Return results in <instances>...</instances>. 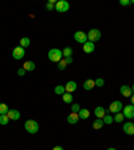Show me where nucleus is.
Here are the masks:
<instances>
[{
  "label": "nucleus",
  "instance_id": "39",
  "mask_svg": "<svg viewBox=\"0 0 134 150\" xmlns=\"http://www.w3.org/2000/svg\"><path fill=\"white\" fill-rule=\"evenodd\" d=\"M130 1H131V4H134V0H130Z\"/></svg>",
  "mask_w": 134,
  "mask_h": 150
},
{
  "label": "nucleus",
  "instance_id": "38",
  "mask_svg": "<svg viewBox=\"0 0 134 150\" xmlns=\"http://www.w3.org/2000/svg\"><path fill=\"white\" fill-rule=\"evenodd\" d=\"M131 91H133V93H134V84H133V86H131Z\"/></svg>",
  "mask_w": 134,
  "mask_h": 150
},
{
  "label": "nucleus",
  "instance_id": "34",
  "mask_svg": "<svg viewBox=\"0 0 134 150\" xmlns=\"http://www.w3.org/2000/svg\"><path fill=\"white\" fill-rule=\"evenodd\" d=\"M66 60H67V64H71V63H72V58H71V56L66 58Z\"/></svg>",
  "mask_w": 134,
  "mask_h": 150
},
{
  "label": "nucleus",
  "instance_id": "8",
  "mask_svg": "<svg viewBox=\"0 0 134 150\" xmlns=\"http://www.w3.org/2000/svg\"><path fill=\"white\" fill-rule=\"evenodd\" d=\"M122 114L125 115V118H134V106L133 105H128V106H123L122 109Z\"/></svg>",
  "mask_w": 134,
  "mask_h": 150
},
{
  "label": "nucleus",
  "instance_id": "7",
  "mask_svg": "<svg viewBox=\"0 0 134 150\" xmlns=\"http://www.w3.org/2000/svg\"><path fill=\"white\" fill-rule=\"evenodd\" d=\"M74 39L78 42V43H82V44H84L86 42L89 40V39H87V34H86V32H83V31H77V32H75V34H74Z\"/></svg>",
  "mask_w": 134,
  "mask_h": 150
},
{
  "label": "nucleus",
  "instance_id": "29",
  "mask_svg": "<svg viewBox=\"0 0 134 150\" xmlns=\"http://www.w3.org/2000/svg\"><path fill=\"white\" fill-rule=\"evenodd\" d=\"M66 67H67V60H66V58H65V59H62L58 63V70H65Z\"/></svg>",
  "mask_w": 134,
  "mask_h": 150
},
{
  "label": "nucleus",
  "instance_id": "27",
  "mask_svg": "<svg viewBox=\"0 0 134 150\" xmlns=\"http://www.w3.org/2000/svg\"><path fill=\"white\" fill-rule=\"evenodd\" d=\"M46 8L48 9V11H54V9H55V0H50V1H47Z\"/></svg>",
  "mask_w": 134,
  "mask_h": 150
},
{
  "label": "nucleus",
  "instance_id": "15",
  "mask_svg": "<svg viewBox=\"0 0 134 150\" xmlns=\"http://www.w3.org/2000/svg\"><path fill=\"white\" fill-rule=\"evenodd\" d=\"M94 50H95V46H94V43H91V42H86V43L83 44V51L86 54H91L94 52Z\"/></svg>",
  "mask_w": 134,
  "mask_h": 150
},
{
  "label": "nucleus",
  "instance_id": "10",
  "mask_svg": "<svg viewBox=\"0 0 134 150\" xmlns=\"http://www.w3.org/2000/svg\"><path fill=\"white\" fill-rule=\"evenodd\" d=\"M123 133L128 135H133L134 134V123L133 122H126L125 125H123Z\"/></svg>",
  "mask_w": 134,
  "mask_h": 150
},
{
  "label": "nucleus",
  "instance_id": "4",
  "mask_svg": "<svg viewBox=\"0 0 134 150\" xmlns=\"http://www.w3.org/2000/svg\"><path fill=\"white\" fill-rule=\"evenodd\" d=\"M69 9H70V4L66 0H59V1L55 3V11H58V12L63 13V12H67Z\"/></svg>",
  "mask_w": 134,
  "mask_h": 150
},
{
  "label": "nucleus",
  "instance_id": "18",
  "mask_svg": "<svg viewBox=\"0 0 134 150\" xmlns=\"http://www.w3.org/2000/svg\"><path fill=\"white\" fill-rule=\"evenodd\" d=\"M103 125H105V123H103L102 119L97 118L95 121L93 122V129H94V130H101V129L103 127Z\"/></svg>",
  "mask_w": 134,
  "mask_h": 150
},
{
  "label": "nucleus",
  "instance_id": "26",
  "mask_svg": "<svg viewBox=\"0 0 134 150\" xmlns=\"http://www.w3.org/2000/svg\"><path fill=\"white\" fill-rule=\"evenodd\" d=\"M62 52H63V56H65V58H69V56L72 55V48L71 47H66Z\"/></svg>",
  "mask_w": 134,
  "mask_h": 150
},
{
  "label": "nucleus",
  "instance_id": "5",
  "mask_svg": "<svg viewBox=\"0 0 134 150\" xmlns=\"http://www.w3.org/2000/svg\"><path fill=\"white\" fill-rule=\"evenodd\" d=\"M123 109V103L121 102V100H114V102L110 103V107H109V114L110 112H114V114H117V112H121V110Z\"/></svg>",
  "mask_w": 134,
  "mask_h": 150
},
{
  "label": "nucleus",
  "instance_id": "1",
  "mask_svg": "<svg viewBox=\"0 0 134 150\" xmlns=\"http://www.w3.org/2000/svg\"><path fill=\"white\" fill-rule=\"evenodd\" d=\"M47 56H48V59H50L51 62L59 63L60 60L63 59V52H62V50H59V48H52V50L48 51Z\"/></svg>",
  "mask_w": 134,
  "mask_h": 150
},
{
  "label": "nucleus",
  "instance_id": "6",
  "mask_svg": "<svg viewBox=\"0 0 134 150\" xmlns=\"http://www.w3.org/2000/svg\"><path fill=\"white\" fill-rule=\"evenodd\" d=\"M24 55H26V51H24V48L23 47H15L12 50V56H13V59H16V60H20L22 58H24Z\"/></svg>",
  "mask_w": 134,
  "mask_h": 150
},
{
  "label": "nucleus",
  "instance_id": "12",
  "mask_svg": "<svg viewBox=\"0 0 134 150\" xmlns=\"http://www.w3.org/2000/svg\"><path fill=\"white\" fill-rule=\"evenodd\" d=\"M121 94L123 95V97H126V98H130L131 95H133V91H131V87H130V86H126V84L121 86Z\"/></svg>",
  "mask_w": 134,
  "mask_h": 150
},
{
  "label": "nucleus",
  "instance_id": "36",
  "mask_svg": "<svg viewBox=\"0 0 134 150\" xmlns=\"http://www.w3.org/2000/svg\"><path fill=\"white\" fill-rule=\"evenodd\" d=\"M131 103H130V105H133V106H134V94H133V95H131Z\"/></svg>",
  "mask_w": 134,
  "mask_h": 150
},
{
  "label": "nucleus",
  "instance_id": "21",
  "mask_svg": "<svg viewBox=\"0 0 134 150\" xmlns=\"http://www.w3.org/2000/svg\"><path fill=\"white\" fill-rule=\"evenodd\" d=\"M103 123H106V125H111L113 122H114V117H111L110 114H106V115L102 118Z\"/></svg>",
  "mask_w": 134,
  "mask_h": 150
},
{
  "label": "nucleus",
  "instance_id": "14",
  "mask_svg": "<svg viewBox=\"0 0 134 150\" xmlns=\"http://www.w3.org/2000/svg\"><path fill=\"white\" fill-rule=\"evenodd\" d=\"M79 115L77 114V112H71L70 115H67V122H69L70 125H75V123H78V121H79Z\"/></svg>",
  "mask_w": 134,
  "mask_h": 150
},
{
  "label": "nucleus",
  "instance_id": "23",
  "mask_svg": "<svg viewBox=\"0 0 134 150\" xmlns=\"http://www.w3.org/2000/svg\"><path fill=\"white\" fill-rule=\"evenodd\" d=\"M54 93H55L56 95H63V94L66 93L65 86H56V87L54 88Z\"/></svg>",
  "mask_w": 134,
  "mask_h": 150
},
{
  "label": "nucleus",
  "instance_id": "28",
  "mask_svg": "<svg viewBox=\"0 0 134 150\" xmlns=\"http://www.w3.org/2000/svg\"><path fill=\"white\" fill-rule=\"evenodd\" d=\"M8 122H9V118L7 117V114H4V115H0V125L6 126Z\"/></svg>",
  "mask_w": 134,
  "mask_h": 150
},
{
  "label": "nucleus",
  "instance_id": "20",
  "mask_svg": "<svg viewBox=\"0 0 134 150\" xmlns=\"http://www.w3.org/2000/svg\"><path fill=\"white\" fill-rule=\"evenodd\" d=\"M62 98H63V102H65V103H71L72 99H74V97H72L70 93H65L62 95Z\"/></svg>",
  "mask_w": 134,
  "mask_h": 150
},
{
  "label": "nucleus",
  "instance_id": "37",
  "mask_svg": "<svg viewBox=\"0 0 134 150\" xmlns=\"http://www.w3.org/2000/svg\"><path fill=\"white\" fill-rule=\"evenodd\" d=\"M107 150H117V149H114V147H109Z\"/></svg>",
  "mask_w": 134,
  "mask_h": 150
},
{
  "label": "nucleus",
  "instance_id": "25",
  "mask_svg": "<svg viewBox=\"0 0 134 150\" xmlns=\"http://www.w3.org/2000/svg\"><path fill=\"white\" fill-rule=\"evenodd\" d=\"M123 119H125V115L122 112H117L116 117H114V122H117V123H121Z\"/></svg>",
  "mask_w": 134,
  "mask_h": 150
},
{
  "label": "nucleus",
  "instance_id": "30",
  "mask_svg": "<svg viewBox=\"0 0 134 150\" xmlns=\"http://www.w3.org/2000/svg\"><path fill=\"white\" fill-rule=\"evenodd\" d=\"M71 111H72V112H77V114H78V112L81 111V106H79L78 103H74V105L71 106Z\"/></svg>",
  "mask_w": 134,
  "mask_h": 150
},
{
  "label": "nucleus",
  "instance_id": "13",
  "mask_svg": "<svg viewBox=\"0 0 134 150\" xmlns=\"http://www.w3.org/2000/svg\"><path fill=\"white\" fill-rule=\"evenodd\" d=\"M94 114H95V117H97V118L102 119L103 117L106 115V110H105V107L98 106V107H95V110H94Z\"/></svg>",
  "mask_w": 134,
  "mask_h": 150
},
{
  "label": "nucleus",
  "instance_id": "2",
  "mask_svg": "<svg viewBox=\"0 0 134 150\" xmlns=\"http://www.w3.org/2000/svg\"><path fill=\"white\" fill-rule=\"evenodd\" d=\"M24 129L30 134H36L38 131H39V123L35 119H28L24 123Z\"/></svg>",
  "mask_w": 134,
  "mask_h": 150
},
{
  "label": "nucleus",
  "instance_id": "32",
  "mask_svg": "<svg viewBox=\"0 0 134 150\" xmlns=\"http://www.w3.org/2000/svg\"><path fill=\"white\" fill-rule=\"evenodd\" d=\"M119 4H121V6H123V7H126V6H130L131 1H130V0H119Z\"/></svg>",
  "mask_w": 134,
  "mask_h": 150
},
{
  "label": "nucleus",
  "instance_id": "17",
  "mask_svg": "<svg viewBox=\"0 0 134 150\" xmlns=\"http://www.w3.org/2000/svg\"><path fill=\"white\" fill-rule=\"evenodd\" d=\"M35 67H36V64H35L32 60H27V62H24V64H23V69H24L26 71H34Z\"/></svg>",
  "mask_w": 134,
  "mask_h": 150
},
{
  "label": "nucleus",
  "instance_id": "16",
  "mask_svg": "<svg viewBox=\"0 0 134 150\" xmlns=\"http://www.w3.org/2000/svg\"><path fill=\"white\" fill-rule=\"evenodd\" d=\"M95 87V81L94 79H87V81L83 82V88L84 90H93V88Z\"/></svg>",
  "mask_w": 134,
  "mask_h": 150
},
{
  "label": "nucleus",
  "instance_id": "11",
  "mask_svg": "<svg viewBox=\"0 0 134 150\" xmlns=\"http://www.w3.org/2000/svg\"><path fill=\"white\" fill-rule=\"evenodd\" d=\"M78 88V84L75 83L74 81H70V82H67V84L65 86V90H66V93H74L75 90Z\"/></svg>",
  "mask_w": 134,
  "mask_h": 150
},
{
  "label": "nucleus",
  "instance_id": "24",
  "mask_svg": "<svg viewBox=\"0 0 134 150\" xmlns=\"http://www.w3.org/2000/svg\"><path fill=\"white\" fill-rule=\"evenodd\" d=\"M8 106H7L6 103H0V115H4L8 112Z\"/></svg>",
  "mask_w": 134,
  "mask_h": 150
},
{
  "label": "nucleus",
  "instance_id": "19",
  "mask_svg": "<svg viewBox=\"0 0 134 150\" xmlns=\"http://www.w3.org/2000/svg\"><path fill=\"white\" fill-rule=\"evenodd\" d=\"M78 115L81 119H87L89 117H90V111H89L87 109H81V111L78 112Z\"/></svg>",
  "mask_w": 134,
  "mask_h": 150
},
{
  "label": "nucleus",
  "instance_id": "9",
  "mask_svg": "<svg viewBox=\"0 0 134 150\" xmlns=\"http://www.w3.org/2000/svg\"><path fill=\"white\" fill-rule=\"evenodd\" d=\"M7 117L9 118V121H18V119H20V112L18 110L9 109L8 112H7Z\"/></svg>",
  "mask_w": 134,
  "mask_h": 150
},
{
  "label": "nucleus",
  "instance_id": "22",
  "mask_svg": "<svg viewBox=\"0 0 134 150\" xmlns=\"http://www.w3.org/2000/svg\"><path fill=\"white\" fill-rule=\"evenodd\" d=\"M30 44H31V40H30V38H22V39H20V47L26 48V47H28Z\"/></svg>",
  "mask_w": 134,
  "mask_h": 150
},
{
  "label": "nucleus",
  "instance_id": "3",
  "mask_svg": "<svg viewBox=\"0 0 134 150\" xmlns=\"http://www.w3.org/2000/svg\"><path fill=\"white\" fill-rule=\"evenodd\" d=\"M101 36H102V34H101L99 30H97V28H93V30H90L87 34V39L89 42H91V43H95V42H98L101 39Z\"/></svg>",
  "mask_w": 134,
  "mask_h": 150
},
{
  "label": "nucleus",
  "instance_id": "33",
  "mask_svg": "<svg viewBox=\"0 0 134 150\" xmlns=\"http://www.w3.org/2000/svg\"><path fill=\"white\" fill-rule=\"evenodd\" d=\"M18 75H19V76H24V75H26V70L23 69V67H22V69H19L18 70Z\"/></svg>",
  "mask_w": 134,
  "mask_h": 150
},
{
  "label": "nucleus",
  "instance_id": "31",
  "mask_svg": "<svg viewBox=\"0 0 134 150\" xmlns=\"http://www.w3.org/2000/svg\"><path fill=\"white\" fill-rule=\"evenodd\" d=\"M103 84H105V81H103L102 78L95 79V86H97V87H103Z\"/></svg>",
  "mask_w": 134,
  "mask_h": 150
},
{
  "label": "nucleus",
  "instance_id": "35",
  "mask_svg": "<svg viewBox=\"0 0 134 150\" xmlns=\"http://www.w3.org/2000/svg\"><path fill=\"white\" fill-rule=\"evenodd\" d=\"M52 150H63V147L62 146H55V147H52Z\"/></svg>",
  "mask_w": 134,
  "mask_h": 150
}]
</instances>
